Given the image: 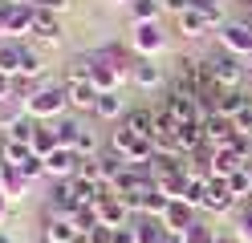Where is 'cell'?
<instances>
[{
  "label": "cell",
  "mask_w": 252,
  "mask_h": 243,
  "mask_svg": "<svg viewBox=\"0 0 252 243\" xmlns=\"http://www.w3.org/2000/svg\"><path fill=\"white\" fill-rule=\"evenodd\" d=\"M65 106H69L65 85H57V81H37V85L25 93L21 109L29 113V118H37V122H57L61 113H65Z\"/></svg>",
  "instance_id": "cell-1"
},
{
  "label": "cell",
  "mask_w": 252,
  "mask_h": 243,
  "mask_svg": "<svg viewBox=\"0 0 252 243\" xmlns=\"http://www.w3.org/2000/svg\"><path fill=\"white\" fill-rule=\"evenodd\" d=\"M203 65H208V73H212L224 89H240V85H244V65H240L236 53H228V49H212V53L203 57Z\"/></svg>",
  "instance_id": "cell-2"
},
{
  "label": "cell",
  "mask_w": 252,
  "mask_h": 243,
  "mask_svg": "<svg viewBox=\"0 0 252 243\" xmlns=\"http://www.w3.org/2000/svg\"><path fill=\"white\" fill-rule=\"evenodd\" d=\"M167 45V32L159 28V21H134V32H130V49L138 57H155L163 53Z\"/></svg>",
  "instance_id": "cell-3"
},
{
  "label": "cell",
  "mask_w": 252,
  "mask_h": 243,
  "mask_svg": "<svg viewBox=\"0 0 252 243\" xmlns=\"http://www.w3.org/2000/svg\"><path fill=\"white\" fill-rule=\"evenodd\" d=\"M220 49H228V53H236V57H248L252 53V25L224 21L220 25Z\"/></svg>",
  "instance_id": "cell-4"
},
{
  "label": "cell",
  "mask_w": 252,
  "mask_h": 243,
  "mask_svg": "<svg viewBox=\"0 0 252 243\" xmlns=\"http://www.w3.org/2000/svg\"><path fill=\"white\" fill-rule=\"evenodd\" d=\"M0 16H4V28L12 37H25V32H33L37 4H17V0H8V4H0Z\"/></svg>",
  "instance_id": "cell-5"
},
{
  "label": "cell",
  "mask_w": 252,
  "mask_h": 243,
  "mask_svg": "<svg viewBox=\"0 0 252 243\" xmlns=\"http://www.w3.org/2000/svg\"><path fill=\"white\" fill-rule=\"evenodd\" d=\"M77 166H82V158H77V150H69V146H57V150L45 158V174L57 178V183L73 178V174H77Z\"/></svg>",
  "instance_id": "cell-6"
},
{
  "label": "cell",
  "mask_w": 252,
  "mask_h": 243,
  "mask_svg": "<svg viewBox=\"0 0 252 243\" xmlns=\"http://www.w3.org/2000/svg\"><path fill=\"white\" fill-rule=\"evenodd\" d=\"M94 211H98V223L110 227V231H114V227H130V207H126L114 190H110L102 203H94Z\"/></svg>",
  "instance_id": "cell-7"
},
{
  "label": "cell",
  "mask_w": 252,
  "mask_h": 243,
  "mask_svg": "<svg viewBox=\"0 0 252 243\" xmlns=\"http://www.w3.org/2000/svg\"><path fill=\"white\" fill-rule=\"evenodd\" d=\"M203 134H208L212 150H224V146L236 142V122L224 118V113H208V118H203Z\"/></svg>",
  "instance_id": "cell-8"
},
{
  "label": "cell",
  "mask_w": 252,
  "mask_h": 243,
  "mask_svg": "<svg viewBox=\"0 0 252 243\" xmlns=\"http://www.w3.org/2000/svg\"><path fill=\"white\" fill-rule=\"evenodd\" d=\"M90 81H94V89L98 93H114L118 85H122V73L110 65L102 53H94V65H90Z\"/></svg>",
  "instance_id": "cell-9"
},
{
  "label": "cell",
  "mask_w": 252,
  "mask_h": 243,
  "mask_svg": "<svg viewBox=\"0 0 252 243\" xmlns=\"http://www.w3.org/2000/svg\"><path fill=\"white\" fill-rule=\"evenodd\" d=\"M130 81L138 89H155V85H163V69H159V61L155 57H134L130 65Z\"/></svg>",
  "instance_id": "cell-10"
},
{
  "label": "cell",
  "mask_w": 252,
  "mask_h": 243,
  "mask_svg": "<svg viewBox=\"0 0 252 243\" xmlns=\"http://www.w3.org/2000/svg\"><path fill=\"white\" fill-rule=\"evenodd\" d=\"M33 37H37L41 45H61V37H65V28H61V21H57L53 12L37 8V16H33Z\"/></svg>",
  "instance_id": "cell-11"
},
{
  "label": "cell",
  "mask_w": 252,
  "mask_h": 243,
  "mask_svg": "<svg viewBox=\"0 0 252 243\" xmlns=\"http://www.w3.org/2000/svg\"><path fill=\"white\" fill-rule=\"evenodd\" d=\"M163 223H167V231H171V235H183L187 227L195 223V207H191V203H183V199H175V203L167 207Z\"/></svg>",
  "instance_id": "cell-12"
},
{
  "label": "cell",
  "mask_w": 252,
  "mask_h": 243,
  "mask_svg": "<svg viewBox=\"0 0 252 243\" xmlns=\"http://www.w3.org/2000/svg\"><path fill=\"white\" fill-rule=\"evenodd\" d=\"M208 211H232L236 207V194L228 187V178H208V199H203Z\"/></svg>",
  "instance_id": "cell-13"
},
{
  "label": "cell",
  "mask_w": 252,
  "mask_h": 243,
  "mask_svg": "<svg viewBox=\"0 0 252 243\" xmlns=\"http://www.w3.org/2000/svg\"><path fill=\"white\" fill-rule=\"evenodd\" d=\"M77 239H82V231H77L73 219L53 215L49 223H45V243H77Z\"/></svg>",
  "instance_id": "cell-14"
},
{
  "label": "cell",
  "mask_w": 252,
  "mask_h": 243,
  "mask_svg": "<svg viewBox=\"0 0 252 243\" xmlns=\"http://www.w3.org/2000/svg\"><path fill=\"white\" fill-rule=\"evenodd\" d=\"M94 113H98L102 122H118V118H126V102H122V93L114 89V93H98V102H94Z\"/></svg>",
  "instance_id": "cell-15"
},
{
  "label": "cell",
  "mask_w": 252,
  "mask_h": 243,
  "mask_svg": "<svg viewBox=\"0 0 252 243\" xmlns=\"http://www.w3.org/2000/svg\"><path fill=\"white\" fill-rule=\"evenodd\" d=\"M94 158H98V174H102V183L110 187V183H114V178L126 170V166H130V162H126L118 150H114V146H110V150H98V154H94Z\"/></svg>",
  "instance_id": "cell-16"
},
{
  "label": "cell",
  "mask_w": 252,
  "mask_h": 243,
  "mask_svg": "<svg viewBox=\"0 0 252 243\" xmlns=\"http://www.w3.org/2000/svg\"><path fill=\"white\" fill-rule=\"evenodd\" d=\"M21 53H25V41H0V73L4 77H21Z\"/></svg>",
  "instance_id": "cell-17"
},
{
  "label": "cell",
  "mask_w": 252,
  "mask_h": 243,
  "mask_svg": "<svg viewBox=\"0 0 252 243\" xmlns=\"http://www.w3.org/2000/svg\"><path fill=\"white\" fill-rule=\"evenodd\" d=\"M175 25H179V32H183V37H203V32H208L212 28V21H208V16H203L199 8H183L179 16H175Z\"/></svg>",
  "instance_id": "cell-18"
},
{
  "label": "cell",
  "mask_w": 252,
  "mask_h": 243,
  "mask_svg": "<svg viewBox=\"0 0 252 243\" xmlns=\"http://www.w3.org/2000/svg\"><path fill=\"white\" fill-rule=\"evenodd\" d=\"M65 93H69V106L73 109H94V102H98V89H94V81H65Z\"/></svg>",
  "instance_id": "cell-19"
},
{
  "label": "cell",
  "mask_w": 252,
  "mask_h": 243,
  "mask_svg": "<svg viewBox=\"0 0 252 243\" xmlns=\"http://www.w3.org/2000/svg\"><path fill=\"white\" fill-rule=\"evenodd\" d=\"M252 106V97L244 93V89H224L220 93V106H216V113H224V118H240V113Z\"/></svg>",
  "instance_id": "cell-20"
},
{
  "label": "cell",
  "mask_w": 252,
  "mask_h": 243,
  "mask_svg": "<svg viewBox=\"0 0 252 243\" xmlns=\"http://www.w3.org/2000/svg\"><path fill=\"white\" fill-rule=\"evenodd\" d=\"M167 235H171V231H167V223H163V219L143 215V219L134 223V239H138V243H163Z\"/></svg>",
  "instance_id": "cell-21"
},
{
  "label": "cell",
  "mask_w": 252,
  "mask_h": 243,
  "mask_svg": "<svg viewBox=\"0 0 252 243\" xmlns=\"http://www.w3.org/2000/svg\"><path fill=\"white\" fill-rule=\"evenodd\" d=\"M41 77H45V57H41V49L25 45V53H21V77H17V81H41Z\"/></svg>",
  "instance_id": "cell-22"
},
{
  "label": "cell",
  "mask_w": 252,
  "mask_h": 243,
  "mask_svg": "<svg viewBox=\"0 0 252 243\" xmlns=\"http://www.w3.org/2000/svg\"><path fill=\"white\" fill-rule=\"evenodd\" d=\"M122 126L126 130H134V134L138 138H155V109H130V113H126V118H122Z\"/></svg>",
  "instance_id": "cell-23"
},
{
  "label": "cell",
  "mask_w": 252,
  "mask_h": 243,
  "mask_svg": "<svg viewBox=\"0 0 252 243\" xmlns=\"http://www.w3.org/2000/svg\"><path fill=\"white\" fill-rule=\"evenodd\" d=\"M37 118H29V113H17V118H12V126L4 130V138L8 142H21V146H29V142H33V134H37Z\"/></svg>",
  "instance_id": "cell-24"
},
{
  "label": "cell",
  "mask_w": 252,
  "mask_h": 243,
  "mask_svg": "<svg viewBox=\"0 0 252 243\" xmlns=\"http://www.w3.org/2000/svg\"><path fill=\"white\" fill-rule=\"evenodd\" d=\"M57 130H49V126H37V134H33V142H29V150H33L37 158H49L53 150H57Z\"/></svg>",
  "instance_id": "cell-25"
},
{
  "label": "cell",
  "mask_w": 252,
  "mask_h": 243,
  "mask_svg": "<svg viewBox=\"0 0 252 243\" xmlns=\"http://www.w3.org/2000/svg\"><path fill=\"white\" fill-rule=\"evenodd\" d=\"M53 130H57V142L61 146H69V150H73V146H77V134H82V122H77V118H65V113H61V118L53 122Z\"/></svg>",
  "instance_id": "cell-26"
},
{
  "label": "cell",
  "mask_w": 252,
  "mask_h": 243,
  "mask_svg": "<svg viewBox=\"0 0 252 243\" xmlns=\"http://www.w3.org/2000/svg\"><path fill=\"white\" fill-rule=\"evenodd\" d=\"M179 239H183V243H220V235L212 231V227H208V223H199V219H195L191 227H187V231H183Z\"/></svg>",
  "instance_id": "cell-27"
},
{
  "label": "cell",
  "mask_w": 252,
  "mask_h": 243,
  "mask_svg": "<svg viewBox=\"0 0 252 243\" xmlns=\"http://www.w3.org/2000/svg\"><path fill=\"white\" fill-rule=\"evenodd\" d=\"M25 187H29V178L17 166H8L4 170V194H8V199H17V194H25Z\"/></svg>",
  "instance_id": "cell-28"
},
{
  "label": "cell",
  "mask_w": 252,
  "mask_h": 243,
  "mask_svg": "<svg viewBox=\"0 0 252 243\" xmlns=\"http://www.w3.org/2000/svg\"><path fill=\"white\" fill-rule=\"evenodd\" d=\"M134 21H159V12H163V0H134Z\"/></svg>",
  "instance_id": "cell-29"
},
{
  "label": "cell",
  "mask_w": 252,
  "mask_h": 243,
  "mask_svg": "<svg viewBox=\"0 0 252 243\" xmlns=\"http://www.w3.org/2000/svg\"><path fill=\"white\" fill-rule=\"evenodd\" d=\"M191 8H199L212 25H224V0H191Z\"/></svg>",
  "instance_id": "cell-30"
},
{
  "label": "cell",
  "mask_w": 252,
  "mask_h": 243,
  "mask_svg": "<svg viewBox=\"0 0 252 243\" xmlns=\"http://www.w3.org/2000/svg\"><path fill=\"white\" fill-rule=\"evenodd\" d=\"M17 170H21L25 178H29V183H33V178H41V174H45V158H37V154H29V158L21 162V166H17Z\"/></svg>",
  "instance_id": "cell-31"
},
{
  "label": "cell",
  "mask_w": 252,
  "mask_h": 243,
  "mask_svg": "<svg viewBox=\"0 0 252 243\" xmlns=\"http://www.w3.org/2000/svg\"><path fill=\"white\" fill-rule=\"evenodd\" d=\"M110 243H138V239H134V223H130V227H114Z\"/></svg>",
  "instance_id": "cell-32"
},
{
  "label": "cell",
  "mask_w": 252,
  "mask_h": 243,
  "mask_svg": "<svg viewBox=\"0 0 252 243\" xmlns=\"http://www.w3.org/2000/svg\"><path fill=\"white\" fill-rule=\"evenodd\" d=\"M37 8H45V12H65L69 0H37Z\"/></svg>",
  "instance_id": "cell-33"
},
{
  "label": "cell",
  "mask_w": 252,
  "mask_h": 243,
  "mask_svg": "<svg viewBox=\"0 0 252 243\" xmlns=\"http://www.w3.org/2000/svg\"><path fill=\"white\" fill-rule=\"evenodd\" d=\"M163 8H171V12H175V16H179L183 8H191V0H163Z\"/></svg>",
  "instance_id": "cell-34"
},
{
  "label": "cell",
  "mask_w": 252,
  "mask_h": 243,
  "mask_svg": "<svg viewBox=\"0 0 252 243\" xmlns=\"http://www.w3.org/2000/svg\"><path fill=\"white\" fill-rule=\"evenodd\" d=\"M4 211H8V199H4V194H0V219H4Z\"/></svg>",
  "instance_id": "cell-35"
},
{
  "label": "cell",
  "mask_w": 252,
  "mask_h": 243,
  "mask_svg": "<svg viewBox=\"0 0 252 243\" xmlns=\"http://www.w3.org/2000/svg\"><path fill=\"white\" fill-rule=\"evenodd\" d=\"M220 243H240V239H232V235H220Z\"/></svg>",
  "instance_id": "cell-36"
},
{
  "label": "cell",
  "mask_w": 252,
  "mask_h": 243,
  "mask_svg": "<svg viewBox=\"0 0 252 243\" xmlns=\"http://www.w3.org/2000/svg\"><path fill=\"white\" fill-rule=\"evenodd\" d=\"M163 243H183V239H179V235H167V239H163Z\"/></svg>",
  "instance_id": "cell-37"
},
{
  "label": "cell",
  "mask_w": 252,
  "mask_h": 243,
  "mask_svg": "<svg viewBox=\"0 0 252 243\" xmlns=\"http://www.w3.org/2000/svg\"><path fill=\"white\" fill-rule=\"evenodd\" d=\"M4 32H8V28H4V16H0V41H4Z\"/></svg>",
  "instance_id": "cell-38"
},
{
  "label": "cell",
  "mask_w": 252,
  "mask_h": 243,
  "mask_svg": "<svg viewBox=\"0 0 252 243\" xmlns=\"http://www.w3.org/2000/svg\"><path fill=\"white\" fill-rule=\"evenodd\" d=\"M0 243H12V239H8V235H4V231H0Z\"/></svg>",
  "instance_id": "cell-39"
},
{
  "label": "cell",
  "mask_w": 252,
  "mask_h": 243,
  "mask_svg": "<svg viewBox=\"0 0 252 243\" xmlns=\"http://www.w3.org/2000/svg\"><path fill=\"white\" fill-rule=\"evenodd\" d=\"M17 4H37V0H17Z\"/></svg>",
  "instance_id": "cell-40"
},
{
  "label": "cell",
  "mask_w": 252,
  "mask_h": 243,
  "mask_svg": "<svg viewBox=\"0 0 252 243\" xmlns=\"http://www.w3.org/2000/svg\"><path fill=\"white\" fill-rule=\"evenodd\" d=\"M248 69H252V53H248Z\"/></svg>",
  "instance_id": "cell-41"
},
{
  "label": "cell",
  "mask_w": 252,
  "mask_h": 243,
  "mask_svg": "<svg viewBox=\"0 0 252 243\" xmlns=\"http://www.w3.org/2000/svg\"><path fill=\"white\" fill-rule=\"evenodd\" d=\"M248 166H252V150H248Z\"/></svg>",
  "instance_id": "cell-42"
}]
</instances>
